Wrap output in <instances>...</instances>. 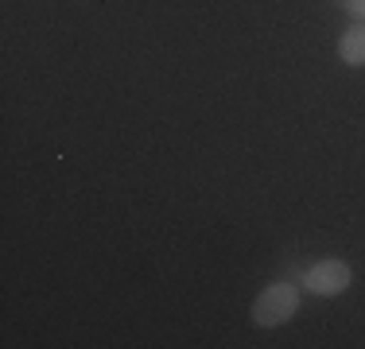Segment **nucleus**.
I'll return each mask as SVG.
<instances>
[{
    "mask_svg": "<svg viewBox=\"0 0 365 349\" xmlns=\"http://www.w3.org/2000/svg\"><path fill=\"white\" fill-rule=\"evenodd\" d=\"M295 311H299V283L295 279H276V283H268L253 299V311L249 314H253L257 326L272 330V326H284Z\"/></svg>",
    "mask_w": 365,
    "mask_h": 349,
    "instance_id": "nucleus-1",
    "label": "nucleus"
},
{
    "mask_svg": "<svg viewBox=\"0 0 365 349\" xmlns=\"http://www.w3.org/2000/svg\"><path fill=\"white\" fill-rule=\"evenodd\" d=\"M350 283H354V268L346 264V260H338V256L315 260V264H311L307 272L299 276V287H303V291L323 295V299H334V295H342Z\"/></svg>",
    "mask_w": 365,
    "mask_h": 349,
    "instance_id": "nucleus-2",
    "label": "nucleus"
},
{
    "mask_svg": "<svg viewBox=\"0 0 365 349\" xmlns=\"http://www.w3.org/2000/svg\"><path fill=\"white\" fill-rule=\"evenodd\" d=\"M338 58L346 66H365V24H354V28L342 31L338 39Z\"/></svg>",
    "mask_w": 365,
    "mask_h": 349,
    "instance_id": "nucleus-3",
    "label": "nucleus"
},
{
    "mask_svg": "<svg viewBox=\"0 0 365 349\" xmlns=\"http://www.w3.org/2000/svg\"><path fill=\"white\" fill-rule=\"evenodd\" d=\"M338 4H342L346 12H350L354 20H358V24H365V0H338Z\"/></svg>",
    "mask_w": 365,
    "mask_h": 349,
    "instance_id": "nucleus-4",
    "label": "nucleus"
}]
</instances>
